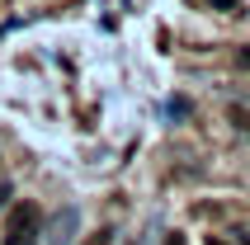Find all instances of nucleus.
I'll list each match as a JSON object with an SVG mask.
<instances>
[{"label":"nucleus","mask_w":250,"mask_h":245,"mask_svg":"<svg viewBox=\"0 0 250 245\" xmlns=\"http://www.w3.org/2000/svg\"><path fill=\"white\" fill-rule=\"evenodd\" d=\"M38 236H42L38 203H14L10 217H5V236H0V241H5V245H33Z\"/></svg>","instance_id":"obj_1"},{"label":"nucleus","mask_w":250,"mask_h":245,"mask_svg":"<svg viewBox=\"0 0 250 245\" xmlns=\"http://www.w3.org/2000/svg\"><path fill=\"white\" fill-rule=\"evenodd\" d=\"M76 226H81V212H76V207H62V212L47 222V245H71L76 241Z\"/></svg>","instance_id":"obj_2"},{"label":"nucleus","mask_w":250,"mask_h":245,"mask_svg":"<svg viewBox=\"0 0 250 245\" xmlns=\"http://www.w3.org/2000/svg\"><path fill=\"white\" fill-rule=\"evenodd\" d=\"M166 113H170V118H184V113H189V104H184V99H170Z\"/></svg>","instance_id":"obj_3"},{"label":"nucleus","mask_w":250,"mask_h":245,"mask_svg":"<svg viewBox=\"0 0 250 245\" xmlns=\"http://www.w3.org/2000/svg\"><path fill=\"white\" fill-rule=\"evenodd\" d=\"M212 5H217V10H231V14H236V5H241V0H212Z\"/></svg>","instance_id":"obj_4"},{"label":"nucleus","mask_w":250,"mask_h":245,"mask_svg":"<svg viewBox=\"0 0 250 245\" xmlns=\"http://www.w3.org/2000/svg\"><path fill=\"white\" fill-rule=\"evenodd\" d=\"M85 245H109V231H99V236H90Z\"/></svg>","instance_id":"obj_5"},{"label":"nucleus","mask_w":250,"mask_h":245,"mask_svg":"<svg viewBox=\"0 0 250 245\" xmlns=\"http://www.w3.org/2000/svg\"><path fill=\"white\" fill-rule=\"evenodd\" d=\"M236 122H241V132L250 137V113H236Z\"/></svg>","instance_id":"obj_6"},{"label":"nucleus","mask_w":250,"mask_h":245,"mask_svg":"<svg viewBox=\"0 0 250 245\" xmlns=\"http://www.w3.org/2000/svg\"><path fill=\"white\" fill-rule=\"evenodd\" d=\"M10 203V184H0V207Z\"/></svg>","instance_id":"obj_7"},{"label":"nucleus","mask_w":250,"mask_h":245,"mask_svg":"<svg viewBox=\"0 0 250 245\" xmlns=\"http://www.w3.org/2000/svg\"><path fill=\"white\" fill-rule=\"evenodd\" d=\"M241 66H246V71H250V47H241Z\"/></svg>","instance_id":"obj_8"},{"label":"nucleus","mask_w":250,"mask_h":245,"mask_svg":"<svg viewBox=\"0 0 250 245\" xmlns=\"http://www.w3.org/2000/svg\"><path fill=\"white\" fill-rule=\"evenodd\" d=\"M236 241H241V245H250V231H236Z\"/></svg>","instance_id":"obj_9"},{"label":"nucleus","mask_w":250,"mask_h":245,"mask_svg":"<svg viewBox=\"0 0 250 245\" xmlns=\"http://www.w3.org/2000/svg\"><path fill=\"white\" fill-rule=\"evenodd\" d=\"M166 245H184V236H170V241H166Z\"/></svg>","instance_id":"obj_10"},{"label":"nucleus","mask_w":250,"mask_h":245,"mask_svg":"<svg viewBox=\"0 0 250 245\" xmlns=\"http://www.w3.org/2000/svg\"><path fill=\"white\" fill-rule=\"evenodd\" d=\"M208 245H222V241H208Z\"/></svg>","instance_id":"obj_11"}]
</instances>
